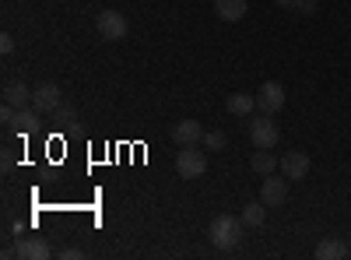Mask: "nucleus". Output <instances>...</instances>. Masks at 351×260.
I'll use <instances>...</instances> for the list:
<instances>
[{"label": "nucleus", "mask_w": 351, "mask_h": 260, "mask_svg": "<svg viewBox=\"0 0 351 260\" xmlns=\"http://www.w3.org/2000/svg\"><path fill=\"white\" fill-rule=\"evenodd\" d=\"M348 253H351V243H348Z\"/></svg>", "instance_id": "24"}, {"label": "nucleus", "mask_w": 351, "mask_h": 260, "mask_svg": "<svg viewBox=\"0 0 351 260\" xmlns=\"http://www.w3.org/2000/svg\"><path fill=\"white\" fill-rule=\"evenodd\" d=\"M225 109L232 113V117H250V113L256 109V95H246V92H236L225 99Z\"/></svg>", "instance_id": "13"}, {"label": "nucleus", "mask_w": 351, "mask_h": 260, "mask_svg": "<svg viewBox=\"0 0 351 260\" xmlns=\"http://www.w3.org/2000/svg\"><path fill=\"white\" fill-rule=\"evenodd\" d=\"M263 218H267V204H263V200H250V204L243 208V222H246L250 228H260Z\"/></svg>", "instance_id": "18"}, {"label": "nucleus", "mask_w": 351, "mask_h": 260, "mask_svg": "<svg viewBox=\"0 0 351 260\" xmlns=\"http://www.w3.org/2000/svg\"><path fill=\"white\" fill-rule=\"evenodd\" d=\"M316 257L319 260H341V257H348V243H341V239H324V243H319L316 246Z\"/></svg>", "instance_id": "17"}, {"label": "nucleus", "mask_w": 351, "mask_h": 260, "mask_svg": "<svg viewBox=\"0 0 351 260\" xmlns=\"http://www.w3.org/2000/svg\"><path fill=\"white\" fill-rule=\"evenodd\" d=\"M39 123H43V113H39L36 106H25V109H18V117H14L11 127H18L21 134H36Z\"/></svg>", "instance_id": "12"}, {"label": "nucleus", "mask_w": 351, "mask_h": 260, "mask_svg": "<svg viewBox=\"0 0 351 260\" xmlns=\"http://www.w3.org/2000/svg\"><path fill=\"white\" fill-rule=\"evenodd\" d=\"M49 123H53L56 130H71V127L77 123V109H74L71 102H60V106L49 113Z\"/></svg>", "instance_id": "14"}, {"label": "nucleus", "mask_w": 351, "mask_h": 260, "mask_svg": "<svg viewBox=\"0 0 351 260\" xmlns=\"http://www.w3.org/2000/svg\"><path fill=\"white\" fill-rule=\"evenodd\" d=\"M274 4L285 8V11H295V8H299V0H274Z\"/></svg>", "instance_id": "23"}, {"label": "nucleus", "mask_w": 351, "mask_h": 260, "mask_svg": "<svg viewBox=\"0 0 351 260\" xmlns=\"http://www.w3.org/2000/svg\"><path fill=\"white\" fill-rule=\"evenodd\" d=\"M281 106H285V88H281L278 81H263L260 92H256V109L267 113V117H274Z\"/></svg>", "instance_id": "6"}, {"label": "nucleus", "mask_w": 351, "mask_h": 260, "mask_svg": "<svg viewBox=\"0 0 351 260\" xmlns=\"http://www.w3.org/2000/svg\"><path fill=\"white\" fill-rule=\"evenodd\" d=\"M295 11H302V14H316V0H299V8Z\"/></svg>", "instance_id": "21"}, {"label": "nucleus", "mask_w": 351, "mask_h": 260, "mask_svg": "<svg viewBox=\"0 0 351 260\" xmlns=\"http://www.w3.org/2000/svg\"><path fill=\"white\" fill-rule=\"evenodd\" d=\"M60 102H64V92H60V84H53V81H43L39 88L32 92V106L43 113V117H49Z\"/></svg>", "instance_id": "7"}, {"label": "nucleus", "mask_w": 351, "mask_h": 260, "mask_svg": "<svg viewBox=\"0 0 351 260\" xmlns=\"http://www.w3.org/2000/svg\"><path fill=\"white\" fill-rule=\"evenodd\" d=\"M0 49H4V53H11V49H14V39H11L8 32H4V36H0Z\"/></svg>", "instance_id": "22"}, {"label": "nucleus", "mask_w": 351, "mask_h": 260, "mask_svg": "<svg viewBox=\"0 0 351 260\" xmlns=\"http://www.w3.org/2000/svg\"><path fill=\"white\" fill-rule=\"evenodd\" d=\"M60 257H64V260H81L84 253H81L77 246H67V250H60Z\"/></svg>", "instance_id": "20"}, {"label": "nucleus", "mask_w": 351, "mask_h": 260, "mask_svg": "<svg viewBox=\"0 0 351 260\" xmlns=\"http://www.w3.org/2000/svg\"><path fill=\"white\" fill-rule=\"evenodd\" d=\"M172 141L180 144V148H183V144H200L204 141V127L197 120H180L172 127Z\"/></svg>", "instance_id": "10"}, {"label": "nucleus", "mask_w": 351, "mask_h": 260, "mask_svg": "<svg viewBox=\"0 0 351 260\" xmlns=\"http://www.w3.org/2000/svg\"><path fill=\"white\" fill-rule=\"evenodd\" d=\"M260 200H263L267 208H281L285 200H288V176L278 180L274 172H271V176L263 180V187H260Z\"/></svg>", "instance_id": "8"}, {"label": "nucleus", "mask_w": 351, "mask_h": 260, "mask_svg": "<svg viewBox=\"0 0 351 260\" xmlns=\"http://www.w3.org/2000/svg\"><path fill=\"white\" fill-rule=\"evenodd\" d=\"M95 28H99V36H102L106 43H120V39H127V32H130V18H127L123 11H99Z\"/></svg>", "instance_id": "3"}, {"label": "nucleus", "mask_w": 351, "mask_h": 260, "mask_svg": "<svg viewBox=\"0 0 351 260\" xmlns=\"http://www.w3.org/2000/svg\"><path fill=\"white\" fill-rule=\"evenodd\" d=\"M281 172L288 180H306L309 176V155L306 152H288L281 158Z\"/></svg>", "instance_id": "9"}, {"label": "nucleus", "mask_w": 351, "mask_h": 260, "mask_svg": "<svg viewBox=\"0 0 351 260\" xmlns=\"http://www.w3.org/2000/svg\"><path fill=\"white\" fill-rule=\"evenodd\" d=\"M176 172H180V180H200L208 172V155L197 144H183L180 155H176Z\"/></svg>", "instance_id": "2"}, {"label": "nucleus", "mask_w": 351, "mask_h": 260, "mask_svg": "<svg viewBox=\"0 0 351 260\" xmlns=\"http://www.w3.org/2000/svg\"><path fill=\"white\" fill-rule=\"evenodd\" d=\"M32 92L36 88H28L21 81H11V84H4V102H11L14 109H25V106H32Z\"/></svg>", "instance_id": "11"}, {"label": "nucleus", "mask_w": 351, "mask_h": 260, "mask_svg": "<svg viewBox=\"0 0 351 260\" xmlns=\"http://www.w3.org/2000/svg\"><path fill=\"white\" fill-rule=\"evenodd\" d=\"M225 141H228V137H225L221 130H204V141H200V144H204L208 152H221V148H225Z\"/></svg>", "instance_id": "19"}, {"label": "nucleus", "mask_w": 351, "mask_h": 260, "mask_svg": "<svg viewBox=\"0 0 351 260\" xmlns=\"http://www.w3.org/2000/svg\"><path fill=\"white\" fill-rule=\"evenodd\" d=\"M208 236H211V243L218 250H232V246H239V239L246 236V222H243V215H218L211 222Z\"/></svg>", "instance_id": "1"}, {"label": "nucleus", "mask_w": 351, "mask_h": 260, "mask_svg": "<svg viewBox=\"0 0 351 260\" xmlns=\"http://www.w3.org/2000/svg\"><path fill=\"white\" fill-rule=\"evenodd\" d=\"M250 141H253V148H274V144L281 141V130H278L274 117H267V113L253 117L250 120Z\"/></svg>", "instance_id": "4"}, {"label": "nucleus", "mask_w": 351, "mask_h": 260, "mask_svg": "<svg viewBox=\"0 0 351 260\" xmlns=\"http://www.w3.org/2000/svg\"><path fill=\"white\" fill-rule=\"evenodd\" d=\"M14 250H18L21 260H49V257H53V246H49V239H43V236H21V233H18Z\"/></svg>", "instance_id": "5"}, {"label": "nucleus", "mask_w": 351, "mask_h": 260, "mask_svg": "<svg viewBox=\"0 0 351 260\" xmlns=\"http://www.w3.org/2000/svg\"><path fill=\"white\" fill-rule=\"evenodd\" d=\"M250 165H253V172H260V176H271V172H274L281 162L274 158V152H271V148H256V155H253V162H250Z\"/></svg>", "instance_id": "16"}, {"label": "nucleus", "mask_w": 351, "mask_h": 260, "mask_svg": "<svg viewBox=\"0 0 351 260\" xmlns=\"http://www.w3.org/2000/svg\"><path fill=\"white\" fill-rule=\"evenodd\" d=\"M215 14L221 21H239L246 18V0H215Z\"/></svg>", "instance_id": "15"}]
</instances>
